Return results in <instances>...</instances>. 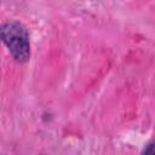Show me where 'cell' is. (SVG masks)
<instances>
[{
  "label": "cell",
  "mask_w": 155,
  "mask_h": 155,
  "mask_svg": "<svg viewBox=\"0 0 155 155\" xmlns=\"http://www.w3.org/2000/svg\"><path fill=\"white\" fill-rule=\"evenodd\" d=\"M0 41L8 48L12 57L19 62L25 63L30 58V42L29 34L25 27L17 22L11 21L0 25Z\"/></svg>",
  "instance_id": "cell-1"
}]
</instances>
